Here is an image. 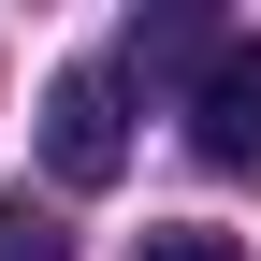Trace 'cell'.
I'll return each instance as SVG.
<instances>
[{
  "label": "cell",
  "mask_w": 261,
  "mask_h": 261,
  "mask_svg": "<svg viewBox=\"0 0 261 261\" xmlns=\"http://www.w3.org/2000/svg\"><path fill=\"white\" fill-rule=\"evenodd\" d=\"M130 261H247V247L203 232V218H145V232H130Z\"/></svg>",
  "instance_id": "3957f363"
},
{
  "label": "cell",
  "mask_w": 261,
  "mask_h": 261,
  "mask_svg": "<svg viewBox=\"0 0 261 261\" xmlns=\"http://www.w3.org/2000/svg\"><path fill=\"white\" fill-rule=\"evenodd\" d=\"M44 160H58V189H116L130 174V102H116L102 58H73V73L44 87Z\"/></svg>",
  "instance_id": "6da1fadb"
},
{
  "label": "cell",
  "mask_w": 261,
  "mask_h": 261,
  "mask_svg": "<svg viewBox=\"0 0 261 261\" xmlns=\"http://www.w3.org/2000/svg\"><path fill=\"white\" fill-rule=\"evenodd\" d=\"M189 145H203L218 174H261V29L203 44V73H189Z\"/></svg>",
  "instance_id": "7a4b0ae2"
}]
</instances>
